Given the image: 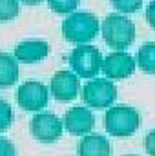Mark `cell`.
<instances>
[{"label":"cell","mask_w":155,"mask_h":156,"mask_svg":"<svg viewBox=\"0 0 155 156\" xmlns=\"http://www.w3.org/2000/svg\"><path fill=\"white\" fill-rule=\"evenodd\" d=\"M146 20H148V24L155 29V0H152L148 4V7H146Z\"/></svg>","instance_id":"21"},{"label":"cell","mask_w":155,"mask_h":156,"mask_svg":"<svg viewBox=\"0 0 155 156\" xmlns=\"http://www.w3.org/2000/svg\"><path fill=\"white\" fill-rule=\"evenodd\" d=\"M112 147L106 136L91 133L78 142V156H110Z\"/></svg>","instance_id":"12"},{"label":"cell","mask_w":155,"mask_h":156,"mask_svg":"<svg viewBox=\"0 0 155 156\" xmlns=\"http://www.w3.org/2000/svg\"><path fill=\"white\" fill-rule=\"evenodd\" d=\"M18 0H0V22H9L15 16H18Z\"/></svg>","instance_id":"16"},{"label":"cell","mask_w":155,"mask_h":156,"mask_svg":"<svg viewBox=\"0 0 155 156\" xmlns=\"http://www.w3.org/2000/svg\"><path fill=\"white\" fill-rule=\"evenodd\" d=\"M112 4H113V7L119 9L120 13H135V11H139L141 9V5H142V0H112Z\"/></svg>","instance_id":"18"},{"label":"cell","mask_w":155,"mask_h":156,"mask_svg":"<svg viewBox=\"0 0 155 156\" xmlns=\"http://www.w3.org/2000/svg\"><path fill=\"white\" fill-rule=\"evenodd\" d=\"M51 94L59 100V102H71L75 100L80 91V82L75 73L70 71H57L51 76Z\"/></svg>","instance_id":"9"},{"label":"cell","mask_w":155,"mask_h":156,"mask_svg":"<svg viewBox=\"0 0 155 156\" xmlns=\"http://www.w3.org/2000/svg\"><path fill=\"white\" fill-rule=\"evenodd\" d=\"M80 0H47V5L53 13L59 15H71L78 7Z\"/></svg>","instance_id":"15"},{"label":"cell","mask_w":155,"mask_h":156,"mask_svg":"<svg viewBox=\"0 0 155 156\" xmlns=\"http://www.w3.org/2000/svg\"><path fill=\"white\" fill-rule=\"evenodd\" d=\"M102 62L104 58L100 51L95 45L88 44L77 45L70 56V66L80 78H93L95 75H99V71H102Z\"/></svg>","instance_id":"4"},{"label":"cell","mask_w":155,"mask_h":156,"mask_svg":"<svg viewBox=\"0 0 155 156\" xmlns=\"http://www.w3.org/2000/svg\"><path fill=\"white\" fill-rule=\"evenodd\" d=\"M29 131H31L33 138H37L39 142L51 144L62 136V122L59 120L57 115H53L49 111H40L31 118Z\"/></svg>","instance_id":"6"},{"label":"cell","mask_w":155,"mask_h":156,"mask_svg":"<svg viewBox=\"0 0 155 156\" xmlns=\"http://www.w3.org/2000/svg\"><path fill=\"white\" fill-rule=\"evenodd\" d=\"M102 38L113 49H126L135 40V26L122 15H108L100 24Z\"/></svg>","instance_id":"3"},{"label":"cell","mask_w":155,"mask_h":156,"mask_svg":"<svg viewBox=\"0 0 155 156\" xmlns=\"http://www.w3.org/2000/svg\"><path fill=\"white\" fill-rule=\"evenodd\" d=\"M49 91L42 82H24L17 91V102L24 111H40L47 105Z\"/></svg>","instance_id":"7"},{"label":"cell","mask_w":155,"mask_h":156,"mask_svg":"<svg viewBox=\"0 0 155 156\" xmlns=\"http://www.w3.org/2000/svg\"><path fill=\"white\" fill-rule=\"evenodd\" d=\"M62 35L68 42L88 44L99 35V18L93 13H71L62 22Z\"/></svg>","instance_id":"1"},{"label":"cell","mask_w":155,"mask_h":156,"mask_svg":"<svg viewBox=\"0 0 155 156\" xmlns=\"http://www.w3.org/2000/svg\"><path fill=\"white\" fill-rule=\"evenodd\" d=\"M135 71V60L126 51L110 53L102 62V73L112 80H124Z\"/></svg>","instance_id":"8"},{"label":"cell","mask_w":155,"mask_h":156,"mask_svg":"<svg viewBox=\"0 0 155 156\" xmlns=\"http://www.w3.org/2000/svg\"><path fill=\"white\" fill-rule=\"evenodd\" d=\"M0 156H15V145L7 138H0Z\"/></svg>","instance_id":"19"},{"label":"cell","mask_w":155,"mask_h":156,"mask_svg":"<svg viewBox=\"0 0 155 156\" xmlns=\"http://www.w3.org/2000/svg\"><path fill=\"white\" fill-rule=\"evenodd\" d=\"M139 123H141V118H139L137 109H133L126 104H119V105L110 107L104 115L106 131L117 138H126V136L133 134L139 129Z\"/></svg>","instance_id":"2"},{"label":"cell","mask_w":155,"mask_h":156,"mask_svg":"<svg viewBox=\"0 0 155 156\" xmlns=\"http://www.w3.org/2000/svg\"><path fill=\"white\" fill-rule=\"evenodd\" d=\"M144 149H146V153L150 156H155V129L146 134V138H144Z\"/></svg>","instance_id":"20"},{"label":"cell","mask_w":155,"mask_h":156,"mask_svg":"<svg viewBox=\"0 0 155 156\" xmlns=\"http://www.w3.org/2000/svg\"><path fill=\"white\" fill-rule=\"evenodd\" d=\"M64 127L68 129V133L84 136L88 133H91V129L95 127V116L88 107H71L70 111H66L64 115Z\"/></svg>","instance_id":"10"},{"label":"cell","mask_w":155,"mask_h":156,"mask_svg":"<svg viewBox=\"0 0 155 156\" xmlns=\"http://www.w3.org/2000/svg\"><path fill=\"white\" fill-rule=\"evenodd\" d=\"M49 45L44 40H26L15 47V58L24 64H35L47 56Z\"/></svg>","instance_id":"11"},{"label":"cell","mask_w":155,"mask_h":156,"mask_svg":"<svg viewBox=\"0 0 155 156\" xmlns=\"http://www.w3.org/2000/svg\"><path fill=\"white\" fill-rule=\"evenodd\" d=\"M137 64H139V67L144 73L155 75V42H148V44L139 47V51H137Z\"/></svg>","instance_id":"14"},{"label":"cell","mask_w":155,"mask_h":156,"mask_svg":"<svg viewBox=\"0 0 155 156\" xmlns=\"http://www.w3.org/2000/svg\"><path fill=\"white\" fill-rule=\"evenodd\" d=\"M22 2H24L26 5H37V4L42 2V0H22Z\"/></svg>","instance_id":"22"},{"label":"cell","mask_w":155,"mask_h":156,"mask_svg":"<svg viewBox=\"0 0 155 156\" xmlns=\"http://www.w3.org/2000/svg\"><path fill=\"white\" fill-rule=\"evenodd\" d=\"M128 156H133V154H128Z\"/></svg>","instance_id":"23"},{"label":"cell","mask_w":155,"mask_h":156,"mask_svg":"<svg viewBox=\"0 0 155 156\" xmlns=\"http://www.w3.org/2000/svg\"><path fill=\"white\" fill-rule=\"evenodd\" d=\"M18 80V64L17 58L9 53H0V89L11 87Z\"/></svg>","instance_id":"13"},{"label":"cell","mask_w":155,"mask_h":156,"mask_svg":"<svg viewBox=\"0 0 155 156\" xmlns=\"http://www.w3.org/2000/svg\"><path fill=\"white\" fill-rule=\"evenodd\" d=\"M80 96L88 107L106 109V107H112L117 100V87L108 78H93L82 87Z\"/></svg>","instance_id":"5"},{"label":"cell","mask_w":155,"mask_h":156,"mask_svg":"<svg viewBox=\"0 0 155 156\" xmlns=\"http://www.w3.org/2000/svg\"><path fill=\"white\" fill-rule=\"evenodd\" d=\"M13 118H15V115H13L11 105H9L6 100L0 98V133H4V131H7V129L11 127Z\"/></svg>","instance_id":"17"}]
</instances>
